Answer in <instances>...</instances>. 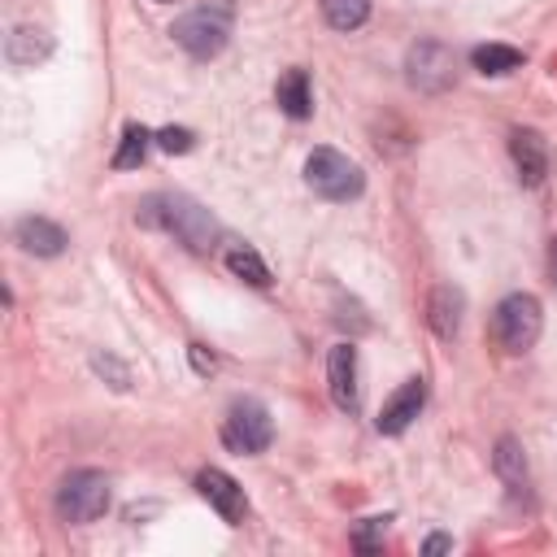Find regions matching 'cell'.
Returning <instances> with one entry per match:
<instances>
[{
  "instance_id": "e0dca14e",
  "label": "cell",
  "mask_w": 557,
  "mask_h": 557,
  "mask_svg": "<svg viewBox=\"0 0 557 557\" xmlns=\"http://www.w3.org/2000/svg\"><path fill=\"white\" fill-rule=\"evenodd\" d=\"M226 270H231L235 278L252 283V287H270V265H265L261 252L248 248V244H231V248H226Z\"/></svg>"
},
{
  "instance_id": "4316f807",
  "label": "cell",
  "mask_w": 557,
  "mask_h": 557,
  "mask_svg": "<svg viewBox=\"0 0 557 557\" xmlns=\"http://www.w3.org/2000/svg\"><path fill=\"white\" fill-rule=\"evenodd\" d=\"M157 4H170V0H157Z\"/></svg>"
},
{
  "instance_id": "30bf717a",
  "label": "cell",
  "mask_w": 557,
  "mask_h": 557,
  "mask_svg": "<svg viewBox=\"0 0 557 557\" xmlns=\"http://www.w3.org/2000/svg\"><path fill=\"white\" fill-rule=\"evenodd\" d=\"M196 492L218 509V518H222V522H239V518H244V509H248L244 487H239L226 470H218V466H209V470H200V474H196Z\"/></svg>"
},
{
  "instance_id": "5b68a950",
  "label": "cell",
  "mask_w": 557,
  "mask_h": 557,
  "mask_svg": "<svg viewBox=\"0 0 557 557\" xmlns=\"http://www.w3.org/2000/svg\"><path fill=\"white\" fill-rule=\"evenodd\" d=\"M109 509V474L100 470H70L57 487V513L65 522H96Z\"/></svg>"
},
{
  "instance_id": "3957f363",
  "label": "cell",
  "mask_w": 557,
  "mask_h": 557,
  "mask_svg": "<svg viewBox=\"0 0 557 557\" xmlns=\"http://www.w3.org/2000/svg\"><path fill=\"white\" fill-rule=\"evenodd\" d=\"M540 326H544V309H540V300L531 292H509L492 309V339L505 352H527L540 339Z\"/></svg>"
},
{
  "instance_id": "cb8c5ba5",
  "label": "cell",
  "mask_w": 557,
  "mask_h": 557,
  "mask_svg": "<svg viewBox=\"0 0 557 557\" xmlns=\"http://www.w3.org/2000/svg\"><path fill=\"white\" fill-rule=\"evenodd\" d=\"M187 352H191V366H196V370H200V374H209V370H213V366H218V361H213V352H205V348H200V344H191V348H187Z\"/></svg>"
},
{
  "instance_id": "7402d4cb",
  "label": "cell",
  "mask_w": 557,
  "mask_h": 557,
  "mask_svg": "<svg viewBox=\"0 0 557 557\" xmlns=\"http://www.w3.org/2000/svg\"><path fill=\"white\" fill-rule=\"evenodd\" d=\"M383 531H387V518H366V527L357 531V540H352V544H357L361 553H374V548L383 544Z\"/></svg>"
},
{
  "instance_id": "ba28073f",
  "label": "cell",
  "mask_w": 557,
  "mask_h": 557,
  "mask_svg": "<svg viewBox=\"0 0 557 557\" xmlns=\"http://www.w3.org/2000/svg\"><path fill=\"white\" fill-rule=\"evenodd\" d=\"M422 405H426V383H422V379H405V383L383 400V409H379V418H374L379 435H400V431H409V422L422 413Z\"/></svg>"
},
{
  "instance_id": "44dd1931",
  "label": "cell",
  "mask_w": 557,
  "mask_h": 557,
  "mask_svg": "<svg viewBox=\"0 0 557 557\" xmlns=\"http://www.w3.org/2000/svg\"><path fill=\"white\" fill-rule=\"evenodd\" d=\"M157 144H161L165 152H191L196 135H191L187 126H165V131H157Z\"/></svg>"
},
{
  "instance_id": "603a6c76",
  "label": "cell",
  "mask_w": 557,
  "mask_h": 557,
  "mask_svg": "<svg viewBox=\"0 0 557 557\" xmlns=\"http://www.w3.org/2000/svg\"><path fill=\"white\" fill-rule=\"evenodd\" d=\"M91 366H96V370H100V374H109V379H113V387H117V392H122V387H126V383H131V374H126V366H122V361H113V357H109V352H96V357H91Z\"/></svg>"
},
{
  "instance_id": "d6986e66",
  "label": "cell",
  "mask_w": 557,
  "mask_h": 557,
  "mask_svg": "<svg viewBox=\"0 0 557 557\" xmlns=\"http://www.w3.org/2000/svg\"><path fill=\"white\" fill-rule=\"evenodd\" d=\"M470 61H474L479 74H509V70L522 65V52L509 48V44H479V48L470 52Z\"/></svg>"
},
{
  "instance_id": "277c9868",
  "label": "cell",
  "mask_w": 557,
  "mask_h": 557,
  "mask_svg": "<svg viewBox=\"0 0 557 557\" xmlns=\"http://www.w3.org/2000/svg\"><path fill=\"white\" fill-rule=\"evenodd\" d=\"M305 183L322 196V200H357L361 196V187H366V174H361V165L357 161H348L344 152H335V148H313L309 157H305Z\"/></svg>"
},
{
  "instance_id": "9a60e30c",
  "label": "cell",
  "mask_w": 557,
  "mask_h": 557,
  "mask_svg": "<svg viewBox=\"0 0 557 557\" xmlns=\"http://www.w3.org/2000/svg\"><path fill=\"white\" fill-rule=\"evenodd\" d=\"M492 466H496L500 483H505L513 496H527V487H531V474H527V457H522V444H518L513 435H500V440H496V457H492Z\"/></svg>"
},
{
  "instance_id": "8992f818",
  "label": "cell",
  "mask_w": 557,
  "mask_h": 557,
  "mask_svg": "<svg viewBox=\"0 0 557 557\" xmlns=\"http://www.w3.org/2000/svg\"><path fill=\"white\" fill-rule=\"evenodd\" d=\"M274 440V422H270V409L261 400H235L222 418V444L231 453H265Z\"/></svg>"
},
{
  "instance_id": "5bb4252c",
  "label": "cell",
  "mask_w": 557,
  "mask_h": 557,
  "mask_svg": "<svg viewBox=\"0 0 557 557\" xmlns=\"http://www.w3.org/2000/svg\"><path fill=\"white\" fill-rule=\"evenodd\" d=\"M48 52H52V39H48L44 30H35V26H13V30L4 35V61L17 65V70L44 61Z\"/></svg>"
},
{
  "instance_id": "6da1fadb",
  "label": "cell",
  "mask_w": 557,
  "mask_h": 557,
  "mask_svg": "<svg viewBox=\"0 0 557 557\" xmlns=\"http://www.w3.org/2000/svg\"><path fill=\"white\" fill-rule=\"evenodd\" d=\"M135 222L148 226V231H165L174 239H183L191 252H205L213 248V235H218V222L205 205H196L191 196H178V191H152L139 200L135 209Z\"/></svg>"
},
{
  "instance_id": "2e32d148",
  "label": "cell",
  "mask_w": 557,
  "mask_h": 557,
  "mask_svg": "<svg viewBox=\"0 0 557 557\" xmlns=\"http://www.w3.org/2000/svg\"><path fill=\"white\" fill-rule=\"evenodd\" d=\"M274 100H278V109L287 113V117H309L313 113V87H309V74L305 70H287L283 78H278V87H274Z\"/></svg>"
},
{
  "instance_id": "8fae6325",
  "label": "cell",
  "mask_w": 557,
  "mask_h": 557,
  "mask_svg": "<svg viewBox=\"0 0 557 557\" xmlns=\"http://www.w3.org/2000/svg\"><path fill=\"white\" fill-rule=\"evenodd\" d=\"M509 157H513V170L527 187H540L544 174H548V148L535 131H513L509 135Z\"/></svg>"
},
{
  "instance_id": "4fadbf2b",
  "label": "cell",
  "mask_w": 557,
  "mask_h": 557,
  "mask_svg": "<svg viewBox=\"0 0 557 557\" xmlns=\"http://www.w3.org/2000/svg\"><path fill=\"white\" fill-rule=\"evenodd\" d=\"M13 239L26 248V252H35V257H61L65 252V231L57 226V222H48V218H22L17 226H13Z\"/></svg>"
},
{
  "instance_id": "52a82bcc",
  "label": "cell",
  "mask_w": 557,
  "mask_h": 557,
  "mask_svg": "<svg viewBox=\"0 0 557 557\" xmlns=\"http://www.w3.org/2000/svg\"><path fill=\"white\" fill-rule=\"evenodd\" d=\"M453 74H457V57H453V48H444L440 39H422V44H413L409 57H405V78H409L413 91L435 96V91L453 87Z\"/></svg>"
},
{
  "instance_id": "d4e9b609",
  "label": "cell",
  "mask_w": 557,
  "mask_h": 557,
  "mask_svg": "<svg viewBox=\"0 0 557 557\" xmlns=\"http://www.w3.org/2000/svg\"><path fill=\"white\" fill-rule=\"evenodd\" d=\"M448 548H453V540H448V535H431V540L422 544V553H426V557H435V553H448Z\"/></svg>"
},
{
  "instance_id": "484cf974",
  "label": "cell",
  "mask_w": 557,
  "mask_h": 557,
  "mask_svg": "<svg viewBox=\"0 0 557 557\" xmlns=\"http://www.w3.org/2000/svg\"><path fill=\"white\" fill-rule=\"evenodd\" d=\"M553 278H557V239H553Z\"/></svg>"
},
{
  "instance_id": "7a4b0ae2",
  "label": "cell",
  "mask_w": 557,
  "mask_h": 557,
  "mask_svg": "<svg viewBox=\"0 0 557 557\" xmlns=\"http://www.w3.org/2000/svg\"><path fill=\"white\" fill-rule=\"evenodd\" d=\"M231 17H235L231 0H209V4L187 9V13L170 26V35H174V44H178L183 52H191L196 61H209V57H218V52L226 48V39H231Z\"/></svg>"
},
{
  "instance_id": "7c38bea8",
  "label": "cell",
  "mask_w": 557,
  "mask_h": 557,
  "mask_svg": "<svg viewBox=\"0 0 557 557\" xmlns=\"http://www.w3.org/2000/svg\"><path fill=\"white\" fill-rule=\"evenodd\" d=\"M461 313H466V296H461V287L440 283V287L426 296V322H431V331H435L440 339H457V331H461Z\"/></svg>"
},
{
  "instance_id": "ac0fdd59",
  "label": "cell",
  "mask_w": 557,
  "mask_h": 557,
  "mask_svg": "<svg viewBox=\"0 0 557 557\" xmlns=\"http://www.w3.org/2000/svg\"><path fill=\"white\" fill-rule=\"evenodd\" d=\"M152 144H157V135H152L148 126L131 122V126L122 131V144H117V152H113V165H117V170H135V165L148 157Z\"/></svg>"
},
{
  "instance_id": "ffe728a7",
  "label": "cell",
  "mask_w": 557,
  "mask_h": 557,
  "mask_svg": "<svg viewBox=\"0 0 557 557\" xmlns=\"http://www.w3.org/2000/svg\"><path fill=\"white\" fill-rule=\"evenodd\" d=\"M318 4L335 30H357L370 17V0H318Z\"/></svg>"
},
{
  "instance_id": "9c48e42d",
  "label": "cell",
  "mask_w": 557,
  "mask_h": 557,
  "mask_svg": "<svg viewBox=\"0 0 557 557\" xmlns=\"http://www.w3.org/2000/svg\"><path fill=\"white\" fill-rule=\"evenodd\" d=\"M326 387H331V400L344 413H357L361 387H357V348L352 344H335L326 352Z\"/></svg>"
}]
</instances>
